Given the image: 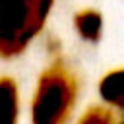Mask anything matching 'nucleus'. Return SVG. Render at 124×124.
<instances>
[{"label":"nucleus","mask_w":124,"mask_h":124,"mask_svg":"<svg viewBox=\"0 0 124 124\" xmlns=\"http://www.w3.org/2000/svg\"><path fill=\"white\" fill-rule=\"evenodd\" d=\"M54 0H0V56L14 58L43 31Z\"/></svg>","instance_id":"1"},{"label":"nucleus","mask_w":124,"mask_h":124,"mask_svg":"<svg viewBox=\"0 0 124 124\" xmlns=\"http://www.w3.org/2000/svg\"><path fill=\"white\" fill-rule=\"evenodd\" d=\"M78 99V81L62 60H54L39 78L31 103L33 124H66Z\"/></svg>","instance_id":"2"},{"label":"nucleus","mask_w":124,"mask_h":124,"mask_svg":"<svg viewBox=\"0 0 124 124\" xmlns=\"http://www.w3.org/2000/svg\"><path fill=\"white\" fill-rule=\"evenodd\" d=\"M19 114L17 83L4 76L0 78V124H16Z\"/></svg>","instance_id":"3"},{"label":"nucleus","mask_w":124,"mask_h":124,"mask_svg":"<svg viewBox=\"0 0 124 124\" xmlns=\"http://www.w3.org/2000/svg\"><path fill=\"white\" fill-rule=\"evenodd\" d=\"M99 93L105 103L112 105L118 110L124 108V72H122V68H116L103 76V79L99 81Z\"/></svg>","instance_id":"4"},{"label":"nucleus","mask_w":124,"mask_h":124,"mask_svg":"<svg viewBox=\"0 0 124 124\" xmlns=\"http://www.w3.org/2000/svg\"><path fill=\"white\" fill-rule=\"evenodd\" d=\"M74 27L78 35L87 43H97L103 33V17L97 10L85 8L74 16Z\"/></svg>","instance_id":"5"},{"label":"nucleus","mask_w":124,"mask_h":124,"mask_svg":"<svg viewBox=\"0 0 124 124\" xmlns=\"http://www.w3.org/2000/svg\"><path fill=\"white\" fill-rule=\"evenodd\" d=\"M78 124H122V118H116L110 108L105 107H89Z\"/></svg>","instance_id":"6"}]
</instances>
